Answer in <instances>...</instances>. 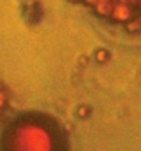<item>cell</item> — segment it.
I'll return each instance as SVG.
<instances>
[{"instance_id":"1","label":"cell","mask_w":141,"mask_h":151,"mask_svg":"<svg viewBox=\"0 0 141 151\" xmlns=\"http://www.w3.org/2000/svg\"><path fill=\"white\" fill-rule=\"evenodd\" d=\"M7 107H9V93L6 92L4 86L0 83V118L6 112Z\"/></svg>"}]
</instances>
